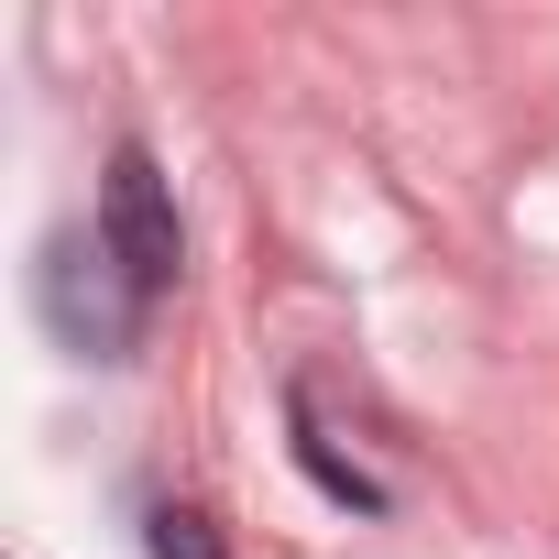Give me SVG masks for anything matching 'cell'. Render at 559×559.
<instances>
[{"label": "cell", "instance_id": "1", "mask_svg": "<svg viewBox=\"0 0 559 559\" xmlns=\"http://www.w3.org/2000/svg\"><path fill=\"white\" fill-rule=\"evenodd\" d=\"M34 297H45V319H56V341L67 352H88V362H121L132 341H143V286H132V263L110 252V230H56L45 241V274H34Z\"/></svg>", "mask_w": 559, "mask_h": 559}, {"label": "cell", "instance_id": "2", "mask_svg": "<svg viewBox=\"0 0 559 559\" xmlns=\"http://www.w3.org/2000/svg\"><path fill=\"white\" fill-rule=\"evenodd\" d=\"M99 230H110V252L132 263V286H143V297H176V274H187V230H176V198H165V176H154L143 143L110 154V176H99Z\"/></svg>", "mask_w": 559, "mask_h": 559}, {"label": "cell", "instance_id": "3", "mask_svg": "<svg viewBox=\"0 0 559 559\" xmlns=\"http://www.w3.org/2000/svg\"><path fill=\"white\" fill-rule=\"evenodd\" d=\"M154 559H230V548H219V526H209L198 504H165V515H154Z\"/></svg>", "mask_w": 559, "mask_h": 559}]
</instances>
